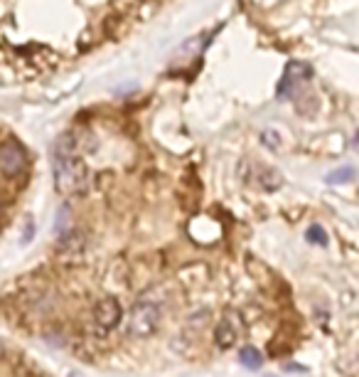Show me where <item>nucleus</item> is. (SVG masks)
Segmentation results:
<instances>
[{
  "label": "nucleus",
  "instance_id": "nucleus-5",
  "mask_svg": "<svg viewBox=\"0 0 359 377\" xmlns=\"http://www.w3.org/2000/svg\"><path fill=\"white\" fill-rule=\"evenodd\" d=\"M215 340H217V345L224 350V348H231L234 345V340H236V331H234V326H231L229 321H222L219 326H217V331H215Z\"/></svg>",
  "mask_w": 359,
  "mask_h": 377
},
{
  "label": "nucleus",
  "instance_id": "nucleus-2",
  "mask_svg": "<svg viewBox=\"0 0 359 377\" xmlns=\"http://www.w3.org/2000/svg\"><path fill=\"white\" fill-rule=\"evenodd\" d=\"M158 323H160V306L158 303H150V301H140L133 306L130 311V333L138 338H148L158 331Z\"/></svg>",
  "mask_w": 359,
  "mask_h": 377
},
{
  "label": "nucleus",
  "instance_id": "nucleus-3",
  "mask_svg": "<svg viewBox=\"0 0 359 377\" xmlns=\"http://www.w3.org/2000/svg\"><path fill=\"white\" fill-rule=\"evenodd\" d=\"M25 148L20 146L18 141H8L0 146V171L6 173V176H20L25 171Z\"/></svg>",
  "mask_w": 359,
  "mask_h": 377
},
{
  "label": "nucleus",
  "instance_id": "nucleus-6",
  "mask_svg": "<svg viewBox=\"0 0 359 377\" xmlns=\"http://www.w3.org/2000/svg\"><path fill=\"white\" fill-rule=\"evenodd\" d=\"M239 360L249 370H256V367H261L264 357H261V350H256V348H244V350H239Z\"/></svg>",
  "mask_w": 359,
  "mask_h": 377
},
{
  "label": "nucleus",
  "instance_id": "nucleus-7",
  "mask_svg": "<svg viewBox=\"0 0 359 377\" xmlns=\"http://www.w3.org/2000/svg\"><path fill=\"white\" fill-rule=\"evenodd\" d=\"M349 180H354L352 168H342V171H334L332 176H327V183H332V185H342V183H349Z\"/></svg>",
  "mask_w": 359,
  "mask_h": 377
},
{
  "label": "nucleus",
  "instance_id": "nucleus-10",
  "mask_svg": "<svg viewBox=\"0 0 359 377\" xmlns=\"http://www.w3.org/2000/svg\"><path fill=\"white\" fill-rule=\"evenodd\" d=\"M3 352H6V345H3V343H0V357H3Z\"/></svg>",
  "mask_w": 359,
  "mask_h": 377
},
{
  "label": "nucleus",
  "instance_id": "nucleus-8",
  "mask_svg": "<svg viewBox=\"0 0 359 377\" xmlns=\"http://www.w3.org/2000/svg\"><path fill=\"white\" fill-rule=\"evenodd\" d=\"M305 237H308V242H313V244H327V234H325L323 227H310Z\"/></svg>",
  "mask_w": 359,
  "mask_h": 377
},
{
  "label": "nucleus",
  "instance_id": "nucleus-4",
  "mask_svg": "<svg viewBox=\"0 0 359 377\" xmlns=\"http://www.w3.org/2000/svg\"><path fill=\"white\" fill-rule=\"evenodd\" d=\"M94 318H96V323H99V328H104V331H111V328H116V326H118V321H121V306H118V301H116V298H111V296H106L104 301L96 303Z\"/></svg>",
  "mask_w": 359,
  "mask_h": 377
},
{
  "label": "nucleus",
  "instance_id": "nucleus-9",
  "mask_svg": "<svg viewBox=\"0 0 359 377\" xmlns=\"http://www.w3.org/2000/svg\"><path fill=\"white\" fill-rule=\"evenodd\" d=\"M3 215H6V207H3V202H0V220H3Z\"/></svg>",
  "mask_w": 359,
  "mask_h": 377
},
{
  "label": "nucleus",
  "instance_id": "nucleus-1",
  "mask_svg": "<svg viewBox=\"0 0 359 377\" xmlns=\"http://www.w3.org/2000/svg\"><path fill=\"white\" fill-rule=\"evenodd\" d=\"M52 166H55V187L62 195H79L89 187V168H86L84 158H81V148L72 133L57 141L55 156H52Z\"/></svg>",
  "mask_w": 359,
  "mask_h": 377
}]
</instances>
